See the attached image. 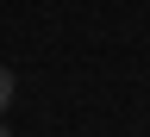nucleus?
Segmentation results:
<instances>
[{"label":"nucleus","mask_w":150,"mask_h":137,"mask_svg":"<svg viewBox=\"0 0 150 137\" xmlns=\"http://www.w3.org/2000/svg\"><path fill=\"white\" fill-rule=\"evenodd\" d=\"M6 106H13V75L0 69V112H6Z\"/></svg>","instance_id":"obj_1"},{"label":"nucleus","mask_w":150,"mask_h":137,"mask_svg":"<svg viewBox=\"0 0 150 137\" xmlns=\"http://www.w3.org/2000/svg\"><path fill=\"white\" fill-rule=\"evenodd\" d=\"M0 137H13V131H6V125H0Z\"/></svg>","instance_id":"obj_2"}]
</instances>
